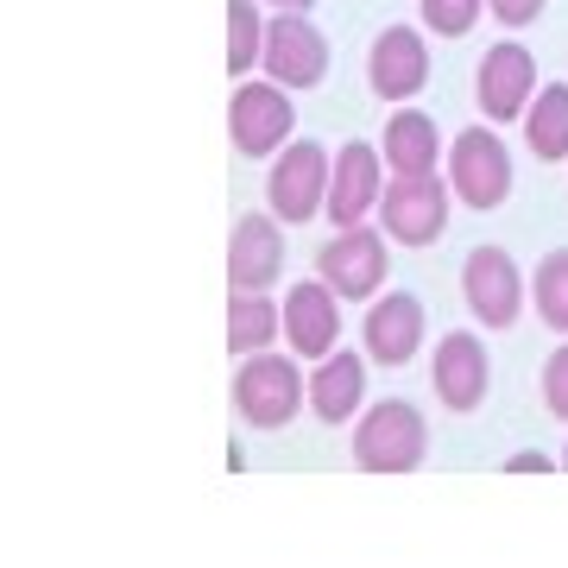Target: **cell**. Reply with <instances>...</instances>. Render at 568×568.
Segmentation results:
<instances>
[{
    "label": "cell",
    "instance_id": "13",
    "mask_svg": "<svg viewBox=\"0 0 568 568\" xmlns=\"http://www.w3.org/2000/svg\"><path fill=\"white\" fill-rule=\"evenodd\" d=\"M386 152L366 140H347L342 152H335V178H328V222L335 227H361L373 209H379V196H386Z\"/></svg>",
    "mask_w": 568,
    "mask_h": 568
},
{
    "label": "cell",
    "instance_id": "11",
    "mask_svg": "<svg viewBox=\"0 0 568 568\" xmlns=\"http://www.w3.org/2000/svg\"><path fill=\"white\" fill-rule=\"evenodd\" d=\"M366 82H373V95L392 108L417 102L429 89V44L417 26H386L379 39H373V51H366Z\"/></svg>",
    "mask_w": 568,
    "mask_h": 568
},
{
    "label": "cell",
    "instance_id": "25",
    "mask_svg": "<svg viewBox=\"0 0 568 568\" xmlns=\"http://www.w3.org/2000/svg\"><path fill=\"white\" fill-rule=\"evenodd\" d=\"M544 7H549V0H487V13L506 26V32H518V26H530V20H544Z\"/></svg>",
    "mask_w": 568,
    "mask_h": 568
},
{
    "label": "cell",
    "instance_id": "18",
    "mask_svg": "<svg viewBox=\"0 0 568 568\" xmlns=\"http://www.w3.org/2000/svg\"><path fill=\"white\" fill-rule=\"evenodd\" d=\"M361 398H366V354L335 347L328 361H316V373H310V410L323 424H347L361 410Z\"/></svg>",
    "mask_w": 568,
    "mask_h": 568
},
{
    "label": "cell",
    "instance_id": "21",
    "mask_svg": "<svg viewBox=\"0 0 568 568\" xmlns=\"http://www.w3.org/2000/svg\"><path fill=\"white\" fill-rule=\"evenodd\" d=\"M265 26L260 0H227V77H253V63L265 58Z\"/></svg>",
    "mask_w": 568,
    "mask_h": 568
},
{
    "label": "cell",
    "instance_id": "22",
    "mask_svg": "<svg viewBox=\"0 0 568 568\" xmlns=\"http://www.w3.org/2000/svg\"><path fill=\"white\" fill-rule=\"evenodd\" d=\"M530 297H537V316H544L556 335H568V246L537 260V278H530Z\"/></svg>",
    "mask_w": 568,
    "mask_h": 568
},
{
    "label": "cell",
    "instance_id": "20",
    "mask_svg": "<svg viewBox=\"0 0 568 568\" xmlns=\"http://www.w3.org/2000/svg\"><path fill=\"white\" fill-rule=\"evenodd\" d=\"M525 145L544 164L568 159V82H544L537 89V102L525 114Z\"/></svg>",
    "mask_w": 568,
    "mask_h": 568
},
{
    "label": "cell",
    "instance_id": "3",
    "mask_svg": "<svg viewBox=\"0 0 568 568\" xmlns=\"http://www.w3.org/2000/svg\"><path fill=\"white\" fill-rule=\"evenodd\" d=\"M328 178H335V159H328L316 140H291L265 171V209L278 215L284 227H304L316 215H328Z\"/></svg>",
    "mask_w": 568,
    "mask_h": 568
},
{
    "label": "cell",
    "instance_id": "16",
    "mask_svg": "<svg viewBox=\"0 0 568 568\" xmlns=\"http://www.w3.org/2000/svg\"><path fill=\"white\" fill-rule=\"evenodd\" d=\"M278 272H284V222L272 209L241 215L234 241H227V284L234 291H265V284H278Z\"/></svg>",
    "mask_w": 568,
    "mask_h": 568
},
{
    "label": "cell",
    "instance_id": "9",
    "mask_svg": "<svg viewBox=\"0 0 568 568\" xmlns=\"http://www.w3.org/2000/svg\"><path fill=\"white\" fill-rule=\"evenodd\" d=\"M265 77L278 82V89H323L328 77V39L323 26L310 20V13H278V20L265 26Z\"/></svg>",
    "mask_w": 568,
    "mask_h": 568
},
{
    "label": "cell",
    "instance_id": "5",
    "mask_svg": "<svg viewBox=\"0 0 568 568\" xmlns=\"http://www.w3.org/2000/svg\"><path fill=\"white\" fill-rule=\"evenodd\" d=\"M392 272V234L386 227H335V241H323L316 253V278L347 297V304H366V297H379V284Z\"/></svg>",
    "mask_w": 568,
    "mask_h": 568
},
{
    "label": "cell",
    "instance_id": "17",
    "mask_svg": "<svg viewBox=\"0 0 568 568\" xmlns=\"http://www.w3.org/2000/svg\"><path fill=\"white\" fill-rule=\"evenodd\" d=\"M379 152H386L392 178H429V171H443L448 164V145H443V126L429 121L424 108H398L379 133Z\"/></svg>",
    "mask_w": 568,
    "mask_h": 568
},
{
    "label": "cell",
    "instance_id": "23",
    "mask_svg": "<svg viewBox=\"0 0 568 568\" xmlns=\"http://www.w3.org/2000/svg\"><path fill=\"white\" fill-rule=\"evenodd\" d=\"M487 13V0H424V26L436 39H467Z\"/></svg>",
    "mask_w": 568,
    "mask_h": 568
},
{
    "label": "cell",
    "instance_id": "8",
    "mask_svg": "<svg viewBox=\"0 0 568 568\" xmlns=\"http://www.w3.org/2000/svg\"><path fill=\"white\" fill-rule=\"evenodd\" d=\"M448 203H455V190L448 178H392L386 196H379V227H386L398 246H429L443 241L448 227Z\"/></svg>",
    "mask_w": 568,
    "mask_h": 568
},
{
    "label": "cell",
    "instance_id": "1",
    "mask_svg": "<svg viewBox=\"0 0 568 568\" xmlns=\"http://www.w3.org/2000/svg\"><path fill=\"white\" fill-rule=\"evenodd\" d=\"M424 455H429V424L417 405L379 398V405L361 410V424H354V467L361 474H410V467H424Z\"/></svg>",
    "mask_w": 568,
    "mask_h": 568
},
{
    "label": "cell",
    "instance_id": "24",
    "mask_svg": "<svg viewBox=\"0 0 568 568\" xmlns=\"http://www.w3.org/2000/svg\"><path fill=\"white\" fill-rule=\"evenodd\" d=\"M544 410L568 424V342L544 361Z\"/></svg>",
    "mask_w": 568,
    "mask_h": 568
},
{
    "label": "cell",
    "instance_id": "10",
    "mask_svg": "<svg viewBox=\"0 0 568 568\" xmlns=\"http://www.w3.org/2000/svg\"><path fill=\"white\" fill-rule=\"evenodd\" d=\"M525 272H518V260H511L506 246H474L462 265V297L467 310H474V323L487 328H511L518 323V310H525Z\"/></svg>",
    "mask_w": 568,
    "mask_h": 568
},
{
    "label": "cell",
    "instance_id": "14",
    "mask_svg": "<svg viewBox=\"0 0 568 568\" xmlns=\"http://www.w3.org/2000/svg\"><path fill=\"white\" fill-rule=\"evenodd\" d=\"M342 342V297L328 291L323 278L316 284H291L284 291V347L297 354V361H328Z\"/></svg>",
    "mask_w": 568,
    "mask_h": 568
},
{
    "label": "cell",
    "instance_id": "27",
    "mask_svg": "<svg viewBox=\"0 0 568 568\" xmlns=\"http://www.w3.org/2000/svg\"><path fill=\"white\" fill-rule=\"evenodd\" d=\"M265 7H278V13H310L316 0H265Z\"/></svg>",
    "mask_w": 568,
    "mask_h": 568
},
{
    "label": "cell",
    "instance_id": "12",
    "mask_svg": "<svg viewBox=\"0 0 568 568\" xmlns=\"http://www.w3.org/2000/svg\"><path fill=\"white\" fill-rule=\"evenodd\" d=\"M429 386L455 417L487 405V386H493V361H487V342L467 335V328H448L436 342V361H429Z\"/></svg>",
    "mask_w": 568,
    "mask_h": 568
},
{
    "label": "cell",
    "instance_id": "7",
    "mask_svg": "<svg viewBox=\"0 0 568 568\" xmlns=\"http://www.w3.org/2000/svg\"><path fill=\"white\" fill-rule=\"evenodd\" d=\"M537 58H530L518 39H499L480 58V70H474V102H480V114H487L493 126H511L525 121L530 102H537Z\"/></svg>",
    "mask_w": 568,
    "mask_h": 568
},
{
    "label": "cell",
    "instance_id": "19",
    "mask_svg": "<svg viewBox=\"0 0 568 568\" xmlns=\"http://www.w3.org/2000/svg\"><path fill=\"white\" fill-rule=\"evenodd\" d=\"M284 342V304H272L265 291H234L227 297V354H265Z\"/></svg>",
    "mask_w": 568,
    "mask_h": 568
},
{
    "label": "cell",
    "instance_id": "6",
    "mask_svg": "<svg viewBox=\"0 0 568 568\" xmlns=\"http://www.w3.org/2000/svg\"><path fill=\"white\" fill-rule=\"evenodd\" d=\"M291 126H297V108H291V89L278 82H246L227 102V140L241 159H278L291 145Z\"/></svg>",
    "mask_w": 568,
    "mask_h": 568
},
{
    "label": "cell",
    "instance_id": "26",
    "mask_svg": "<svg viewBox=\"0 0 568 568\" xmlns=\"http://www.w3.org/2000/svg\"><path fill=\"white\" fill-rule=\"evenodd\" d=\"M549 467H556V462H549L544 448H518V455L506 462V474H549Z\"/></svg>",
    "mask_w": 568,
    "mask_h": 568
},
{
    "label": "cell",
    "instance_id": "15",
    "mask_svg": "<svg viewBox=\"0 0 568 568\" xmlns=\"http://www.w3.org/2000/svg\"><path fill=\"white\" fill-rule=\"evenodd\" d=\"M361 342H366V361L379 366H405L417 347H424V304L410 291H386L366 304V323H361Z\"/></svg>",
    "mask_w": 568,
    "mask_h": 568
},
{
    "label": "cell",
    "instance_id": "4",
    "mask_svg": "<svg viewBox=\"0 0 568 568\" xmlns=\"http://www.w3.org/2000/svg\"><path fill=\"white\" fill-rule=\"evenodd\" d=\"M443 178H448V190H455V203L462 209H499L511 196V152H506V140L493 133V121L487 126H462L455 140H448V164H443Z\"/></svg>",
    "mask_w": 568,
    "mask_h": 568
},
{
    "label": "cell",
    "instance_id": "2",
    "mask_svg": "<svg viewBox=\"0 0 568 568\" xmlns=\"http://www.w3.org/2000/svg\"><path fill=\"white\" fill-rule=\"evenodd\" d=\"M310 398V379L297 373L291 354H246L241 373H234V417L253 429H284Z\"/></svg>",
    "mask_w": 568,
    "mask_h": 568
},
{
    "label": "cell",
    "instance_id": "28",
    "mask_svg": "<svg viewBox=\"0 0 568 568\" xmlns=\"http://www.w3.org/2000/svg\"><path fill=\"white\" fill-rule=\"evenodd\" d=\"M562 467H568V448H562Z\"/></svg>",
    "mask_w": 568,
    "mask_h": 568
}]
</instances>
